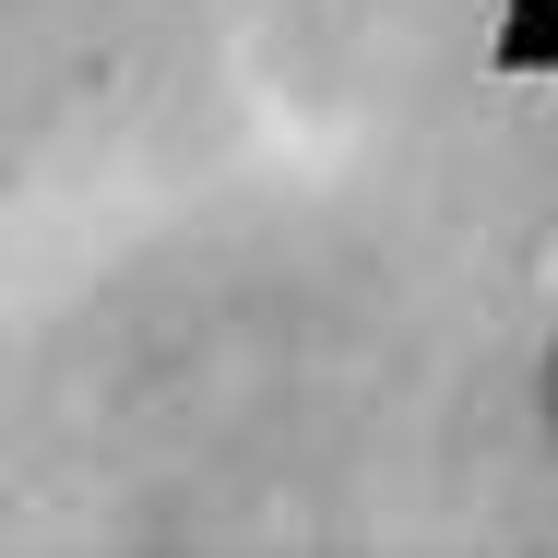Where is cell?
Segmentation results:
<instances>
[{
  "label": "cell",
  "mask_w": 558,
  "mask_h": 558,
  "mask_svg": "<svg viewBox=\"0 0 558 558\" xmlns=\"http://www.w3.org/2000/svg\"><path fill=\"white\" fill-rule=\"evenodd\" d=\"M547 428H558V344H547Z\"/></svg>",
  "instance_id": "6da1fadb"
}]
</instances>
